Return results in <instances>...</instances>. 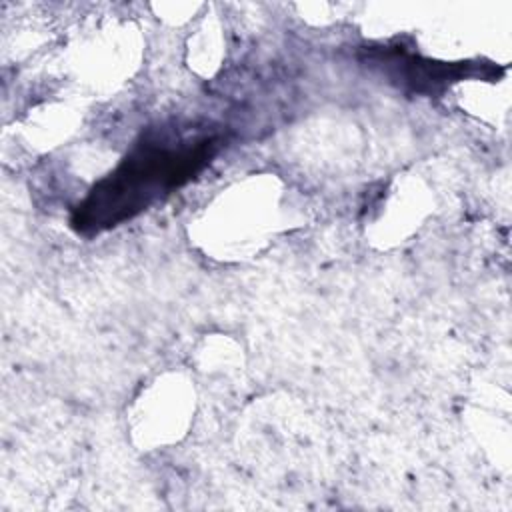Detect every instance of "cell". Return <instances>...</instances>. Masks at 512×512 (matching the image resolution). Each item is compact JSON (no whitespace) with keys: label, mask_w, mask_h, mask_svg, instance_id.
<instances>
[{"label":"cell","mask_w":512,"mask_h":512,"mask_svg":"<svg viewBox=\"0 0 512 512\" xmlns=\"http://www.w3.org/2000/svg\"><path fill=\"white\" fill-rule=\"evenodd\" d=\"M212 152V138L180 146L140 144L116 172L92 190L74 224L80 228H104L134 216L162 192L186 182L208 162Z\"/></svg>","instance_id":"6da1fadb"}]
</instances>
